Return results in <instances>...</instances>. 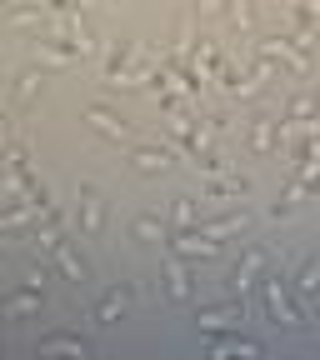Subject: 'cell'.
Wrapping results in <instances>:
<instances>
[{"instance_id":"9","label":"cell","mask_w":320,"mask_h":360,"mask_svg":"<svg viewBox=\"0 0 320 360\" xmlns=\"http://www.w3.org/2000/svg\"><path fill=\"white\" fill-rule=\"evenodd\" d=\"M210 350H215V355H236V350H241V355H255L260 345H250V340H215Z\"/></svg>"},{"instance_id":"11","label":"cell","mask_w":320,"mask_h":360,"mask_svg":"<svg viewBox=\"0 0 320 360\" xmlns=\"http://www.w3.org/2000/svg\"><path fill=\"white\" fill-rule=\"evenodd\" d=\"M170 295H175V300L191 295V281H186V270H180V265H170Z\"/></svg>"},{"instance_id":"13","label":"cell","mask_w":320,"mask_h":360,"mask_svg":"<svg viewBox=\"0 0 320 360\" xmlns=\"http://www.w3.org/2000/svg\"><path fill=\"white\" fill-rule=\"evenodd\" d=\"M90 120H96V130H105V135H125V125H120V120H110L105 110H90Z\"/></svg>"},{"instance_id":"1","label":"cell","mask_w":320,"mask_h":360,"mask_svg":"<svg viewBox=\"0 0 320 360\" xmlns=\"http://www.w3.org/2000/svg\"><path fill=\"white\" fill-rule=\"evenodd\" d=\"M265 300H270V315H276V326H300V315H295V305L286 300L281 281H265Z\"/></svg>"},{"instance_id":"8","label":"cell","mask_w":320,"mask_h":360,"mask_svg":"<svg viewBox=\"0 0 320 360\" xmlns=\"http://www.w3.org/2000/svg\"><path fill=\"white\" fill-rule=\"evenodd\" d=\"M120 310H125V290H115V295H105V305L96 310V321H101V326H110V321H115V315H120Z\"/></svg>"},{"instance_id":"2","label":"cell","mask_w":320,"mask_h":360,"mask_svg":"<svg viewBox=\"0 0 320 360\" xmlns=\"http://www.w3.org/2000/svg\"><path fill=\"white\" fill-rule=\"evenodd\" d=\"M40 355H85V340H70V335H51V340H40Z\"/></svg>"},{"instance_id":"5","label":"cell","mask_w":320,"mask_h":360,"mask_svg":"<svg viewBox=\"0 0 320 360\" xmlns=\"http://www.w3.org/2000/svg\"><path fill=\"white\" fill-rule=\"evenodd\" d=\"M196 321H200V330H225V326L236 321V310H200Z\"/></svg>"},{"instance_id":"14","label":"cell","mask_w":320,"mask_h":360,"mask_svg":"<svg viewBox=\"0 0 320 360\" xmlns=\"http://www.w3.org/2000/svg\"><path fill=\"white\" fill-rule=\"evenodd\" d=\"M35 305H40L35 295H15V300L6 305V315H25V310H35Z\"/></svg>"},{"instance_id":"3","label":"cell","mask_w":320,"mask_h":360,"mask_svg":"<svg viewBox=\"0 0 320 360\" xmlns=\"http://www.w3.org/2000/svg\"><path fill=\"white\" fill-rule=\"evenodd\" d=\"M175 250H180V255H215V240H210L205 231H200V236H180Z\"/></svg>"},{"instance_id":"12","label":"cell","mask_w":320,"mask_h":360,"mask_svg":"<svg viewBox=\"0 0 320 360\" xmlns=\"http://www.w3.org/2000/svg\"><path fill=\"white\" fill-rule=\"evenodd\" d=\"M101 225V200H96V191H85V231H96Z\"/></svg>"},{"instance_id":"6","label":"cell","mask_w":320,"mask_h":360,"mask_svg":"<svg viewBox=\"0 0 320 360\" xmlns=\"http://www.w3.org/2000/svg\"><path fill=\"white\" fill-rule=\"evenodd\" d=\"M236 231H245V215H225V220L205 225V236H210V240H215V236H236Z\"/></svg>"},{"instance_id":"7","label":"cell","mask_w":320,"mask_h":360,"mask_svg":"<svg viewBox=\"0 0 320 360\" xmlns=\"http://www.w3.org/2000/svg\"><path fill=\"white\" fill-rule=\"evenodd\" d=\"M170 155L165 150H135V170H165Z\"/></svg>"},{"instance_id":"15","label":"cell","mask_w":320,"mask_h":360,"mask_svg":"<svg viewBox=\"0 0 320 360\" xmlns=\"http://www.w3.org/2000/svg\"><path fill=\"white\" fill-rule=\"evenodd\" d=\"M135 236H141V240H155L160 225H155V220H135Z\"/></svg>"},{"instance_id":"4","label":"cell","mask_w":320,"mask_h":360,"mask_svg":"<svg viewBox=\"0 0 320 360\" xmlns=\"http://www.w3.org/2000/svg\"><path fill=\"white\" fill-rule=\"evenodd\" d=\"M260 260H265V255H260V250H250V255H245V260L236 265V281H231L236 290H245V285H250V276H255V270H260Z\"/></svg>"},{"instance_id":"10","label":"cell","mask_w":320,"mask_h":360,"mask_svg":"<svg viewBox=\"0 0 320 360\" xmlns=\"http://www.w3.org/2000/svg\"><path fill=\"white\" fill-rule=\"evenodd\" d=\"M300 290H305V295H315V290H320V260H310V265L300 270Z\"/></svg>"}]
</instances>
